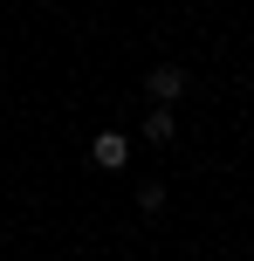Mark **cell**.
Returning a JSON list of instances; mask_svg holds the SVG:
<instances>
[{
    "mask_svg": "<svg viewBox=\"0 0 254 261\" xmlns=\"http://www.w3.org/2000/svg\"><path fill=\"white\" fill-rule=\"evenodd\" d=\"M145 96H151V103H158V110H172L179 96H186V69L158 62V69H151V83H145Z\"/></svg>",
    "mask_w": 254,
    "mask_h": 261,
    "instance_id": "cell-1",
    "label": "cell"
},
{
    "mask_svg": "<svg viewBox=\"0 0 254 261\" xmlns=\"http://www.w3.org/2000/svg\"><path fill=\"white\" fill-rule=\"evenodd\" d=\"M124 158H131V138H124V130H103V138L90 144V165L96 172H124Z\"/></svg>",
    "mask_w": 254,
    "mask_h": 261,
    "instance_id": "cell-2",
    "label": "cell"
},
{
    "mask_svg": "<svg viewBox=\"0 0 254 261\" xmlns=\"http://www.w3.org/2000/svg\"><path fill=\"white\" fill-rule=\"evenodd\" d=\"M145 138L151 144H172V110H151V117H145Z\"/></svg>",
    "mask_w": 254,
    "mask_h": 261,
    "instance_id": "cell-3",
    "label": "cell"
}]
</instances>
